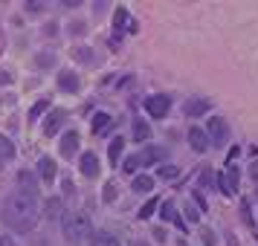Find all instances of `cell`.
<instances>
[{
  "label": "cell",
  "mask_w": 258,
  "mask_h": 246,
  "mask_svg": "<svg viewBox=\"0 0 258 246\" xmlns=\"http://www.w3.org/2000/svg\"><path fill=\"white\" fill-rule=\"evenodd\" d=\"M3 223L12 229V232H32L38 226V217H41V209H38V200L26 197V194H21V191H15V194H9L6 197V203H3Z\"/></svg>",
  "instance_id": "cell-1"
},
{
  "label": "cell",
  "mask_w": 258,
  "mask_h": 246,
  "mask_svg": "<svg viewBox=\"0 0 258 246\" xmlns=\"http://www.w3.org/2000/svg\"><path fill=\"white\" fill-rule=\"evenodd\" d=\"M90 234H93V226H90V217L84 211H70L64 217V237L70 243H79V240L90 237Z\"/></svg>",
  "instance_id": "cell-2"
},
{
  "label": "cell",
  "mask_w": 258,
  "mask_h": 246,
  "mask_svg": "<svg viewBox=\"0 0 258 246\" xmlns=\"http://www.w3.org/2000/svg\"><path fill=\"white\" fill-rule=\"evenodd\" d=\"M163 148H157V145H151V148H145L142 153H134V156H128L125 159V168L122 171H128V174H137V168H142V165H151V162H160L163 159Z\"/></svg>",
  "instance_id": "cell-3"
},
{
  "label": "cell",
  "mask_w": 258,
  "mask_h": 246,
  "mask_svg": "<svg viewBox=\"0 0 258 246\" xmlns=\"http://www.w3.org/2000/svg\"><path fill=\"white\" fill-rule=\"evenodd\" d=\"M206 139L212 142V145H223L226 142V136H229V128H226V119L221 116H209L206 119Z\"/></svg>",
  "instance_id": "cell-4"
},
{
  "label": "cell",
  "mask_w": 258,
  "mask_h": 246,
  "mask_svg": "<svg viewBox=\"0 0 258 246\" xmlns=\"http://www.w3.org/2000/svg\"><path fill=\"white\" fill-rule=\"evenodd\" d=\"M238 183H241V171L235 168V165H226V171L218 177V186H221V194H235L238 191Z\"/></svg>",
  "instance_id": "cell-5"
},
{
  "label": "cell",
  "mask_w": 258,
  "mask_h": 246,
  "mask_svg": "<svg viewBox=\"0 0 258 246\" xmlns=\"http://www.w3.org/2000/svg\"><path fill=\"white\" fill-rule=\"evenodd\" d=\"M145 107H148V113H151L154 119H163L168 110H171V99L165 93H160V96H151L148 102H145Z\"/></svg>",
  "instance_id": "cell-6"
},
{
  "label": "cell",
  "mask_w": 258,
  "mask_h": 246,
  "mask_svg": "<svg viewBox=\"0 0 258 246\" xmlns=\"http://www.w3.org/2000/svg\"><path fill=\"white\" fill-rule=\"evenodd\" d=\"M18 191L26 194V197L38 200V183H35V177L29 174V171H21V174H18Z\"/></svg>",
  "instance_id": "cell-7"
},
{
  "label": "cell",
  "mask_w": 258,
  "mask_h": 246,
  "mask_svg": "<svg viewBox=\"0 0 258 246\" xmlns=\"http://www.w3.org/2000/svg\"><path fill=\"white\" fill-rule=\"evenodd\" d=\"M58 151H61L64 159H73V156H76V151H79V133H76V130H67V133H64Z\"/></svg>",
  "instance_id": "cell-8"
},
{
  "label": "cell",
  "mask_w": 258,
  "mask_h": 246,
  "mask_svg": "<svg viewBox=\"0 0 258 246\" xmlns=\"http://www.w3.org/2000/svg\"><path fill=\"white\" fill-rule=\"evenodd\" d=\"M67 119V110H61V107H55V110H49L47 122H44V136H52L55 130L61 128V122Z\"/></svg>",
  "instance_id": "cell-9"
},
{
  "label": "cell",
  "mask_w": 258,
  "mask_h": 246,
  "mask_svg": "<svg viewBox=\"0 0 258 246\" xmlns=\"http://www.w3.org/2000/svg\"><path fill=\"white\" fill-rule=\"evenodd\" d=\"M79 168H82L84 177H99V159H96V153H82V159H79Z\"/></svg>",
  "instance_id": "cell-10"
},
{
  "label": "cell",
  "mask_w": 258,
  "mask_h": 246,
  "mask_svg": "<svg viewBox=\"0 0 258 246\" xmlns=\"http://www.w3.org/2000/svg\"><path fill=\"white\" fill-rule=\"evenodd\" d=\"M188 142H191V148H195L198 153H203L206 148H209V139H206L203 128H191L188 130Z\"/></svg>",
  "instance_id": "cell-11"
},
{
  "label": "cell",
  "mask_w": 258,
  "mask_h": 246,
  "mask_svg": "<svg viewBox=\"0 0 258 246\" xmlns=\"http://www.w3.org/2000/svg\"><path fill=\"white\" fill-rule=\"evenodd\" d=\"M90 246H122V243L110 232H93L90 234Z\"/></svg>",
  "instance_id": "cell-12"
},
{
  "label": "cell",
  "mask_w": 258,
  "mask_h": 246,
  "mask_svg": "<svg viewBox=\"0 0 258 246\" xmlns=\"http://www.w3.org/2000/svg\"><path fill=\"white\" fill-rule=\"evenodd\" d=\"M131 188H134L137 194H145V191H151V188H154V180H151V177H145V174H134Z\"/></svg>",
  "instance_id": "cell-13"
},
{
  "label": "cell",
  "mask_w": 258,
  "mask_h": 246,
  "mask_svg": "<svg viewBox=\"0 0 258 246\" xmlns=\"http://www.w3.org/2000/svg\"><path fill=\"white\" fill-rule=\"evenodd\" d=\"M38 174L44 177V183H49V180L55 177V162H52L49 156H41V159H38Z\"/></svg>",
  "instance_id": "cell-14"
},
{
  "label": "cell",
  "mask_w": 258,
  "mask_h": 246,
  "mask_svg": "<svg viewBox=\"0 0 258 246\" xmlns=\"http://www.w3.org/2000/svg\"><path fill=\"white\" fill-rule=\"evenodd\" d=\"M206 110H209V99H191V102L186 105L188 116H203Z\"/></svg>",
  "instance_id": "cell-15"
},
{
  "label": "cell",
  "mask_w": 258,
  "mask_h": 246,
  "mask_svg": "<svg viewBox=\"0 0 258 246\" xmlns=\"http://www.w3.org/2000/svg\"><path fill=\"white\" fill-rule=\"evenodd\" d=\"M122 151H125V139L116 136V139L110 142V148H107V156H110V165H116L122 159Z\"/></svg>",
  "instance_id": "cell-16"
},
{
  "label": "cell",
  "mask_w": 258,
  "mask_h": 246,
  "mask_svg": "<svg viewBox=\"0 0 258 246\" xmlns=\"http://www.w3.org/2000/svg\"><path fill=\"white\" fill-rule=\"evenodd\" d=\"M15 156V145L9 136H0V165H6Z\"/></svg>",
  "instance_id": "cell-17"
},
{
  "label": "cell",
  "mask_w": 258,
  "mask_h": 246,
  "mask_svg": "<svg viewBox=\"0 0 258 246\" xmlns=\"http://www.w3.org/2000/svg\"><path fill=\"white\" fill-rule=\"evenodd\" d=\"M134 139H137V142H148V139H151V128H148L145 122H140V119L134 122Z\"/></svg>",
  "instance_id": "cell-18"
},
{
  "label": "cell",
  "mask_w": 258,
  "mask_h": 246,
  "mask_svg": "<svg viewBox=\"0 0 258 246\" xmlns=\"http://www.w3.org/2000/svg\"><path fill=\"white\" fill-rule=\"evenodd\" d=\"M58 84H61V90H70V93H76V90H79V81H76V75H73V72H61Z\"/></svg>",
  "instance_id": "cell-19"
},
{
  "label": "cell",
  "mask_w": 258,
  "mask_h": 246,
  "mask_svg": "<svg viewBox=\"0 0 258 246\" xmlns=\"http://www.w3.org/2000/svg\"><path fill=\"white\" fill-rule=\"evenodd\" d=\"M160 209V197H151V200H145V206L140 209V220H148L154 211Z\"/></svg>",
  "instance_id": "cell-20"
},
{
  "label": "cell",
  "mask_w": 258,
  "mask_h": 246,
  "mask_svg": "<svg viewBox=\"0 0 258 246\" xmlns=\"http://www.w3.org/2000/svg\"><path fill=\"white\" fill-rule=\"evenodd\" d=\"M44 214H47L49 220H55V217L61 214V200H58V197L47 200V203H44Z\"/></svg>",
  "instance_id": "cell-21"
},
{
  "label": "cell",
  "mask_w": 258,
  "mask_h": 246,
  "mask_svg": "<svg viewBox=\"0 0 258 246\" xmlns=\"http://www.w3.org/2000/svg\"><path fill=\"white\" fill-rule=\"evenodd\" d=\"M107 125H110V116H107V113H96V116H93V130H96V133H102Z\"/></svg>",
  "instance_id": "cell-22"
},
{
  "label": "cell",
  "mask_w": 258,
  "mask_h": 246,
  "mask_svg": "<svg viewBox=\"0 0 258 246\" xmlns=\"http://www.w3.org/2000/svg\"><path fill=\"white\" fill-rule=\"evenodd\" d=\"M177 174H180L177 165H163V168H160V177H165V180H174Z\"/></svg>",
  "instance_id": "cell-23"
},
{
  "label": "cell",
  "mask_w": 258,
  "mask_h": 246,
  "mask_svg": "<svg viewBox=\"0 0 258 246\" xmlns=\"http://www.w3.org/2000/svg\"><path fill=\"white\" fill-rule=\"evenodd\" d=\"M47 107H49V102H47V99H44V102H38V105L32 107V110H29V119H38L41 113H44V110H47Z\"/></svg>",
  "instance_id": "cell-24"
},
{
  "label": "cell",
  "mask_w": 258,
  "mask_h": 246,
  "mask_svg": "<svg viewBox=\"0 0 258 246\" xmlns=\"http://www.w3.org/2000/svg\"><path fill=\"white\" fill-rule=\"evenodd\" d=\"M102 200H105V203H113V200H116V186H113V183H107V186H105Z\"/></svg>",
  "instance_id": "cell-25"
},
{
  "label": "cell",
  "mask_w": 258,
  "mask_h": 246,
  "mask_svg": "<svg viewBox=\"0 0 258 246\" xmlns=\"http://www.w3.org/2000/svg\"><path fill=\"white\" fill-rule=\"evenodd\" d=\"M163 220H174V203L168 200V203H163V214H160Z\"/></svg>",
  "instance_id": "cell-26"
},
{
  "label": "cell",
  "mask_w": 258,
  "mask_h": 246,
  "mask_svg": "<svg viewBox=\"0 0 258 246\" xmlns=\"http://www.w3.org/2000/svg\"><path fill=\"white\" fill-rule=\"evenodd\" d=\"M128 21V12H125V6H119L116 9V24H113V29H122V24Z\"/></svg>",
  "instance_id": "cell-27"
},
{
  "label": "cell",
  "mask_w": 258,
  "mask_h": 246,
  "mask_svg": "<svg viewBox=\"0 0 258 246\" xmlns=\"http://www.w3.org/2000/svg\"><path fill=\"white\" fill-rule=\"evenodd\" d=\"M195 203H198L200 211H206V197H203V194H195Z\"/></svg>",
  "instance_id": "cell-28"
},
{
  "label": "cell",
  "mask_w": 258,
  "mask_h": 246,
  "mask_svg": "<svg viewBox=\"0 0 258 246\" xmlns=\"http://www.w3.org/2000/svg\"><path fill=\"white\" fill-rule=\"evenodd\" d=\"M203 243H206V246H212V243H215V234H212L209 229H206V232H203Z\"/></svg>",
  "instance_id": "cell-29"
},
{
  "label": "cell",
  "mask_w": 258,
  "mask_h": 246,
  "mask_svg": "<svg viewBox=\"0 0 258 246\" xmlns=\"http://www.w3.org/2000/svg\"><path fill=\"white\" fill-rule=\"evenodd\" d=\"M186 214H188V220H191V223H195V220H198V217H200V214H198V211H195V209H191V206H188V209H186Z\"/></svg>",
  "instance_id": "cell-30"
},
{
  "label": "cell",
  "mask_w": 258,
  "mask_h": 246,
  "mask_svg": "<svg viewBox=\"0 0 258 246\" xmlns=\"http://www.w3.org/2000/svg\"><path fill=\"white\" fill-rule=\"evenodd\" d=\"M0 246H15L12 237H0Z\"/></svg>",
  "instance_id": "cell-31"
},
{
  "label": "cell",
  "mask_w": 258,
  "mask_h": 246,
  "mask_svg": "<svg viewBox=\"0 0 258 246\" xmlns=\"http://www.w3.org/2000/svg\"><path fill=\"white\" fill-rule=\"evenodd\" d=\"M252 177L258 180V162H252Z\"/></svg>",
  "instance_id": "cell-32"
},
{
  "label": "cell",
  "mask_w": 258,
  "mask_h": 246,
  "mask_svg": "<svg viewBox=\"0 0 258 246\" xmlns=\"http://www.w3.org/2000/svg\"><path fill=\"white\" fill-rule=\"evenodd\" d=\"M134 246H145V243H137V240H134Z\"/></svg>",
  "instance_id": "cell-33"
}]
</instances>
